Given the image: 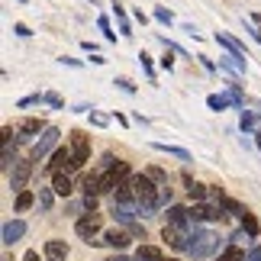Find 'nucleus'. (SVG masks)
Here are the masks:
<instances>
[{"instance_id": "nucleus-21", "label": "nucleus", "mask_w": 261, "mask_h": 261, "mask_svg": "<svg viewBox=\"0 0 261 261\" xmlns=\"http://www.w3.org/2000/svg\"><path fill=\"white\" fill-rule=\"evenodd\" d=\"M158 152H168V155H174V158H180V162H190V152L187 148H180V145H168V142H152Z\"/></svg>"}, {"instance_id": "nucleus-26", "label": "nucleus", "mask_w": 261, "mask_h": 261, "mask_svg": "<svg viewBox=\"0 0 261 261\" xmlns=\"http://www.w3.org/2000/svg\"><path fill=\"white\" fill-rule=\"evenodd\" d=\"M255 123H258V116L252 113V110H242V119H239V129H242V133H252V129H255Z\"/></svg>"}, {"instance_id": "nucleus-3", "label": "nucleus", "mask_w": 261, "mask_h": 261, "mask_svg": "<svg viewBox=\"0 0 261 261\" xmlns=\"http://www.w3.org/2000/svg\"><path fill=\"white\" fill-rule=\"evenodd\" d=\"M162 239L171 248H177V252H187V245H190V226H168L162 229Z\"/></svg>"}, {"instance_id": "nucleus-2", "label": "nucleus", "mask_w": 261, "mask_h": 261, "mask_svg": "<svg viewBox=\"0 0 261 261\" xmlns=\"http://www.w3.org/2000/svg\"><path fill=\"white\" fill-rule=\"evenodd\" d=\"M226 219V203H197L190 210V223L194 226H203V223H223Z\"/></svg>"}, {"instance_id": "nucleus-30", "label": "nucleus", "mask_w": 261, "mask_h": 261, "mask_svg": "<svg viewBox=\"0 0 261 261\" xmlns=\"http://www.w3.org/2000/svg\"><path fill=\"white\" fill-rule=\"evenodd\" d=\"M139 62H142V71L148 74V81H152V77H155V65H152V58L142 52V55H139Z\"/></svg>"}, {"instance_id": "nucleus-13", "label": "nucleus", "mask_w": 261, "mask_h": 261, "mask_svg": "<svg viewBox=\"0 0 261 261\" xmlns=\"http://www.w3.org/2000/svg\"><path fill=\"white\" fill-rule=\"evenodd\" d=\"M42 255H45V261H68V245L62 242V239H48Z\"/></svg>"}, {"instance_id": "nucleus-12", "label": "nucleus", "mask_w": 261, "mask_h": 261, "mask_svg": "<svg viewBox=\"0 0 261 261\" xmlns=\"http://www.w3.org/2000/svg\"><path fill=\"white\" fill-rule=\"evenodd\" d=\"M129 242H133V232H126V229H110L103 236V245H110L113 252H123Z\"/></svg>"}, {"instance_id": "nucleus-33", "label": "nucleus", "mask_w": 261, "mask_h": 261, "mask_svg": "<svg viewBox=\"0 0 261 261\" xmlns=\"http://www.w3.org/2000/svg\"><path fill=\"white\" fill-rule=\"evenodd\" d=\"M119 90H126V94H136V84L133 81H126V77H116V81H113Z\"/></svg>"}, {"instance_id": "nucleus-9", "label": "nucleus", "mask_w": 261, "mask_h": 261, "mask_svg": "<svg viewBox=\"0 0 261 261\" xmlns=\"http://www.w3.org/2000/svg\"><path fill=\"white\" fill-rule=\"evenodd\" d=\"M23 236H26V223H23V219H10V223H4L0 242H4V245H16Z\"/></svg>"}, {"instance_id": "nucleus-1", "label": "nucleus", "mask_w": 261, "mask_h": 261, "mask_svg": "<svg viewBox=\"0 0 261 261\" xmlns=\"http://www.w3.org/2000/svg\"><path fill=\"white\" fill-rule=\"evenodd\" d=\"M219 248V239L213 232H206L203 226H194L190 229V245H187V255H194V258H206V255H213Z\"/></svg>"}, {"instance_id": "nucleus-14", "label": "nucleus", "mask_w": 261, "mask_h": 261, "mask_svg": "<svg viewBox=\"0 0 261 261\" xmlns=\"http://www.w3.org/2000/svg\"><path fill=\"white\" fill-rule=\"evenodd\" d=\"M184 184H187L190 200H197V203H206V200H210V187H206V184H200V180H190L187 174H184Z\"/></svg>"}, {"instance_id": "nucleus-45", "label": "nucleus", "mask_w": 261, "mask_h": 261, "mask_svg": "<svg viewBox=\"0 0 261 261\" xmlns=\"http://www.w3.org/2000/svg\"><path fill=\"white\" fill-rule=\"evenodd\" d=\"M168 261H177V258H168Z\"/></svg>"}, {"instance_id": "nucleus-38", "label": "nucleus", "mask_w": 261, "mask_h": 261, "mask_svg": "<svg viewBox=\"0 0 261 261\" xmlns=\"http://www.w3.org/2000/svg\"><path fill=\"white\" fill-rule=\"evenodd\" d=\"M58 62H62V65H71V68H81V65H84L81 58H68V55H65V58H58Z\"/></svg>"}, {"instance_id": "nucleus-11", "label": "nucleus", "mask_w": 261, "mask_h": 261, "mask_svg": "<svg viewBox=\"0 0 261 261\" xmlns=\"http://www.w3.org/2000/svg\"><path fill=\"white\" fill-rule=\"evenodd\" d=\"M216 45H223L229 55H236V58H242V62H248V52H245V45L239 42V39H232L229 33H216Z\"/></svg>"}, {"instance_id": "nucleus-5", "label": "nucleus", "mask_w": 261, "mask_h": 261, "mask_svg": "<svg viewBox=\"0 0 261 261\" xmlns=\"http://www.w3.org/2000/svg\"><path fill=\"white\" fill-rule=\"evenodd\" d=\"M45 119H39V116H26V119H19L16 123V139L19 142H26V139H33V136H39V133H45Z\"/></svg>"}, {"instance_id": "nucleus-16", "label": "nucleus", "mask_w": 261, "mask_h": 261, "mask_svg": "<svg viewBox=\"0 0 261 261\" xmlns=\"http://www.w3.org/2000/svg\"><path fill=\"white\" fill-rule=\"evenodd\" d=\"M133 261H165V255H162V248H158V245H139Z\"/></svg>"}, {"instance_id": "nucleus-23", "label": "nucleus", "mask_w": 261, "mask_h": 261, "mask_svg": "<svg viewBox=\"0 0 261 261\" xmlns=\"http://www.w3.org/2000/svg\"><path fill=\"white\" fill-rule=\"evenodd\" d=\"M206 107L210 110H226V107H232V100H229V94H210Z\"/></svg>"}, {"instance_id": "nucleus-39", "label": "nucleus", "mask_w": 261, "mask_h": 261, "mask_svg": "<svg viewBox=\"0 0 261 261\" xmlns=\"http://www.w3.org/2000/svg\"><path fill=\"white\" fill-rule=\"evenodd\" d=\"M90 123H94V126H107V116H100V113H90Z\"/></svg>"}, {"instance_id": "nucleus-32", "label": "nucleus", "mask_w": 261, "mask_h": 261, "mask_svg": "<svg viewBox=\"0 0 261 261\" xmlns=\"http://www.w3.org/2000/svg\"><path fill=\"white\" fill-rule=\"evenodd\" d=\"M145 174H148V177H152V180H155V184H168V174L162 171V168H148V171H145Z\"/></svg>"}, {"instance_id": "nucleus-31", "label": "nucleus", "mask_w": 261, "mask_h": 261, "mask_svg": "<svg viewBox=\"0 0 261 261\" xmlns=\"http://www.w3.org/2000/svg\"><path fill=\"white\" fill-rule=\"evenodd\" d=\"M97 26H100V29L107 33V39H110V42H116V33L110 29V19H107V16H97Z\"/></svg>"}, {"instance_id": "nucleus-20", "label": "nucleus", "mask_w": 261, "mask_h": 261, "mask_svg": "<svg viewBox=\"0 0 261 261\" xmlns=\"http://www.w3.org/2000/svg\"><path fill=\"white\" fill-rule=\"evenodd\" d=\"M52 190H55L58 197H68V194L74 190V184H71V177H68V174H55V180H52Z\"/></svg>"}, {"instance_id": "nucleus-6", "label": "nucleus", "mask_w": 261, "mask_h": 261, "mask_svg": "<svg viewBox=\"0 0 261 261\" xmlns=\"http://www.w3.org/2000/svg\"><path fill=\"white\" fill-rule=\"evenodd\" d=\"M74 232H77V236H81L84 242L90 245V242H94V236L100 232V216H97V213H87V216H81V219L74 223Z\"/></svg>"}, {"instance_id": "nucleus-42", "label": "nucleus", "mask_w": 261, "mask_h": 261, "mask_svg": "<svg viewBox=\"0 0 261 261\" xmlns=\"http://www.w3.org/2000/svg\"><path fill=\"white\" fill-rule=\"evenodd\" d=\"M255 142H258V152H261V129H255Z\"/></svg>"}, {"instance_id": "nucleus-25", "label": "nucleus", "mask_w": 261, "mask_h": 261, "mask_svg": "<svg viewBox=\"0 0 261 261\" xmlns=\"http://www.w3.org/2000/svg\"><path fill=\"white\" fill-rule=\"evenodd\" d=\"M155 203H158V210L171 206V187H168V184H158V197H155Z\"/></svg>"}, {"instance_id": "nucleus-7", "label": "nucleus", "mask_w": 261, "mask_h": 261, "mask_svg": "<svg viewBox=\"0 0 261 261\" xmlns=\"http://www.w3.org/2000/svg\"><path fill=\"white\" fill-rule=\"evenodd\" d=\"M33 177V158H29V162H16L13 165V171H10V187L16 190H26V180Z\"/></svg>"}, {"instance_id": "nucleus-18", "label": "nucleus", "mask_w": 261, "mask_h": 261, "mask_svg": "<svg viewBox=\"0 0 261 261\" xmlns=\"http://www.w3.org/2000/svg\"><path fill=\"white\" fill-rule=\"evenodd\" d=\"M58 194L52 187H39V194H36V203H39V210H42V213H48V210H52V200H55Z\"/></svg>"}, {"instance_id": "nucleus-40", "label": "nucleus", "mask_w": 261, "mask_h": 261, "mask_svg": "<svg viewBox=\"0 0 261 261\" xmlns=\"http://www.w3.org/2000/svg\"><path fill=\"white\" fill-rule=\"evenodd\" d=\"M162 68H165V71H171V68H174V58L165 55V58H162Z\"/></svg>"}, {"instance_id": "nucleus-17", "label": "nucleus", "mask_w": 261, "mask_h": 261, "mask_svg": "<svg viewBox=\"0 0 261 261\" xmlns=\"http://www.w3.org/2000/svg\"><path fill=\"white\" fill-rule=\"evenodd\" d=\"M81 194H84L87 200H94V197L100 194V174H87V177L81 180Z\"/></svg>"}, {"instance_id": "nucleus-8", "label": "nucleus", "mask_w": 261, "mask_h": 261, "mask_svg": "<svg viewBox=\"0 0 261 261\" xmlns=\"http://www.w3.org/2000/svg\"><path fill=\"white\" fill-rule=\"evenodd\" d=\"M71 155H74V165L77 168L90 158V139L84 133H71Z\"/></svg>"}, {"instance_id": "nucleus-41", "label": "nucleus", "mask_w": 261, "mask_h": 261, "mask_svg": "<svg viewBox=\"0 0 261 261\" xmlns=\"http://www.w3.org/2000/svg\"><path fill=\"white\" fill-rule=\"evenodd\" d=\"M23 261H42V258H39V252H26V255H23Z\"/></svg>"}, {"instance_id": "nucleus-46", "label": "nucleus", "mask_w": 261, "mask_h": 261, "mask_svg": "<svg viewBox=\"0 0 261 261\" xmlns=\"http://www.w3.org/2000/svg\"><path fill=\"white\" fill-rule=\"evenodd\" d=\"M90 4H94V0H90Z\"/></svg>"}, {"instance_id": "nucleus-28", "label": "nucleus", "mask_w": 261, "mask_h": 261, "mask_svg": "<svg viewBox=\"0 0 261 261\" xmlns=\"http://www.w3.org/2000/svg\"><path fill=\"white\" fill-rule=\"evenodd\" d=\"M248 239H252V232H248V229H236V232L229 236V242H232V245H242V242H248Z\"/></svg>"}, {"instance_id": "nucleus-4", "label": "nucleus", "mask_w": 261, "mask_h": 261, "mask_svg": "<svg viewBox=\"0 0 261 261\" xmlns=\"http://www.w3.org/2000/svg\"><path fill=\"white\" fill-rule=\"evenodd\" d=\"M58 136H62V133H58L55 126H48L45 133L36 139V145H33V155H29V158H33V162H39V158H45V155H48V152H52V148L58 145Z\"/></svg>"}, {"instance_id": "nucleus-10", "label": "nucleus", "mask_w": 261, "mask_h": 261, "mask_svg": "<svg viewBox=\"0 0 261 261\" xmlns=\"http://www.w3.org/2000/svg\"><path fill=\"white\" fill-rule=\"evenodd\" d=\"M110 213H113V219H119L123 226H136L139 206L136 203H110Z\"/></svg>"}, {"instance_id": "nucleus-29", "label": "nucleus", "mask_w": 261, "mask_h": 261, "mask_svg": "<svg viewBox=\"0 0 261 261\" xmlns=\"http://www.w3.org/2000/svg\"><path fill=\"white\" fill-rule=\"evenodd\" d=\"M33 103H45V94H29V97H23V100H19V110H23V107H33Z\"/></svg>"}, {"instance_id": "nucleus-44", "label": "nucleus", "mask_w": 261, "mask_h": 261, "mask_svg": "<svg viewBox=\"0 0 261 261\" xmlns=\"http://www.w3.org/2000/svg\"><path fill=\"white\" fill-rule=\"evenodd\" d=\"M4 261H13V258H4Z\"/></svg>"}, {"instance_id": "nucleus-34", "label": "nucleus", "mask_w": 261, "mask_h": 261, "mask_svg": "<svg viewBox=\"0 0 261 261\" xmlns=\"http://www.w3.org/2000/svg\"><path fill=\"white\" fill-rule=\"evenodd\" d=\"M155 19H158V23H171V19H174V16H171V10H165V7H158V10H155Z\"/></svg>"}, {"instance_id": "nucleus-37", "label": "nucleus", "mask_w": 261, "mask_h": 261, "mask_svg": "<svg viewBox=\"0 0 261 261\" xmlns=\"http://www.w3.org/2000/svg\"><path fill=\"white\" fill-rule=\"evenodd\" d=\"M245 261H261V245H255V248H248V258Z\"/></svg>"}, {"instance_id": "nucleus-15", "label": "nucleus", "mask_w": 261, "mask_h": 261, "mask_svg": "<svg viewBox=\"0 0 261 261\" xmlns=\"http://www.w3.org/2000/svg\"><path fill=\"white\" fill-rule=\"evenodd\" d=\"M168 226H194V223H190V210L168 206Z\"/></svg>"}, {"instance_id": "nucleus-27", "label": "nucleus", "mask_w": 261, "mask_h": 261, "mask_svg": "<svg viewBox=\"0 0 261 261\" xmlns=\"http://www.w3.org/2000/svg\"><path fill=\"white\" fill-rule=\"evenodd\" d=\"M239 223H242V229H248V232H252V236H258V219H255L252 213H248V210L242 213V219H239Z\"/></svg>"}, {"instance_id": "nucleus-19", "label": "nucleus", "mask_w": 261, "mask_h": 261, "mask_svg": "<svg viewBox=\"0 0 261 261\" xmlns=\"http://www.w3.org/2000/svg\"><path fill=\"white\" fill-rule=\"evenodd\" d=\"M245 258H248V252H242V245H226L216 261H245Z\"/></svg>"}, {"instance_id": "nucleus-22", "label": "nucleus", "mask_w": 261, "mask_h": 261, "mask_svg": "<svg viewBox=\"0 0 261 261\" xmlns=\"http://www.w3.org/2000/svg\"><path fill=\"white\" fill-rule=\"evenodd\" d=\"M110 7H113V13H116V19H119V36H126V39H129V36H133V26H129V19H126V10L119 7L116 0H113Z\"/></svg>"}, {"instance_id": "nucleus-36", "label": "nucleus", "mask_w": 261, "mask_h": 261, "mask_svg": "<svg viewBox=\"0 0 261 261\" xmlns=\"http://www.w3.org/2000/svg\"><path fill=\"white\" fill-rule=\"evenodd\" d=\"M13 33H16L19 39H29V36H33V33H29V26H23V23H16V26H13Z\"/></svg>"}, {"instance_id": "nucleus-24", "label": "nucleus", "mask_w": 261, "mask_h": 261, "mask_svg": "<svg viewBox=\"0 0 261 261\" xmlns=\"http://www.w3.org/2000/svg\"><path fill=\"white\" fill-rule=\"evenodd\" d=\"M33 203H36V194H29V190H19L16 194V213H26Z\"/></svg>"}, {"instance_id": "nucleus-35", "label": "nucleus", "mask_w": 261, "mask_h": 261, "mask_svg": "<svg viewBox=\"0 0 261 261\" xmlns=\"http://www.w3.org/2000/svg\"><path fill=\"white\" fill-rule=\"evenodd\" d=\"M45 103L48 107H55V110H62L65 103H62V97H58V94H45Z\"/></svg>"}, {"instance_id": "nucleus-43", "label": "nucleus", "mask_w": 261, "mask_h": 261, "mask_svg": "<svg viewBox=\"0 0 261 261\" xmlns=\"http://www.w3.org/2000/svg\"><path fill=\"white\" fill-rule=\"evenodd\" d=\"M107 261H129L126 255H113V258H107Z\"/></svg>"}]
</instances>
